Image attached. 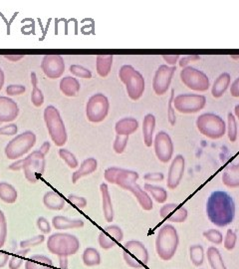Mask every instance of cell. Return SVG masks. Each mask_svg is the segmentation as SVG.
Segmentation results:
<instances>
[{
    "mask_svg": "<svg viewBox=\"0 0 239 269\" xmlns=\"http://www.w3.org/2000/svg\"><path fill=\"white\" fill-rule=\"evenodd\" d=\"M29 251H30L29 248L21 249L16 254L12 255L9 259V269H19L21 267V265L23 264L24 258L29 253Z\"/></svg>",
    "mask_w": 239,
    "mask_h": 269,
    "instance_id": "cell-40",
    "label": "cell"
},
{
    "mask_svg": "<svg viewBox=\"0 0 239 269\" xmlns=\"http://www.w3.org/2000/svg\"><path fill=\"white\" fill-rule=\"evenodd\" d=\"M138 173L131 169L120 168L117 166L108 167L104 172V177L109 183L117 184L120 187L125 189L129 184L136 182L138 179Z\"/></svg>",
    "mask_w": 239,
    "mask_h": 269,
    "instance_id": "cell-13",
    "label": "cell"
},
{
    "mask_svg": "<svg viewBox=\"0 0 239 269\" xmlns=\"http://www.w3.org/2000/svg\"><path fill=\"white\" fill-rule=\"evenodd\" d=\"M196 128L201 134L211 139H218L226 133L223 119L213 113H205L196 119Z\"/></svg>",
    "mask_w": 239,
    "mask_h": 269,
    "instance_id": "cell-6",
    "label": "cell"
},
{
    "mask_svg": "<svg viewBox=\"0 0 239 269\" xmlns=\"http://www.w3.org/2000/svg\"><path fill=\"white\" fill-rule=\"evenodd\" d=\"M204 256H205V252L202 245L193 244L189 247V258H190L191 263L194 266L196 267L201 266L204 261Z\"/></svg>",
    "mask_w": 239,
    "mask_h": 269,
    "instance_id": "cell-38",
    "label": "cell"
},
{
    "mask_svg": "<svg viewBox=\"0 0 239 269\" xmlns=\"http://www.w3.org/2000/svg\"><path fill=\"white\" fill-rule=\"evenodd\" d=\"M143 179L147 182H158L164 179V174L162 172H147L143 175Z\"/></svg>",
    "mask_w": 239,
    "mask_h": 269,
    "instance_id": "cell-53",
    "label": "cell"
},
{
    "mask_svg": "<svg viewBox=\"0 0 239 269\" xmlns=\"http://www.w3.org/2000/svg\"><path fill=\"white\" fill-rule=\"evenodd\" d=\"M127 141H128V136L117 134L115 141H114V144H113V148H114L115 152H117L119 154L122 153L126 147Z\"/></svg>",
    "mask_w": 239,
    "mask_h": 269,
    "instance_id": "cell-46",
    "label": "cell"
},
{
    "mask_svg": "<svg viewBox=\"0 0 239 269\" xmlns=\"http://www.w3.org/2000/svg\"><path fill=\"white\" fill-rule=\"evenodd\" d=\"M222 182L229 188L239 187V162L232 164L222 172Z\"/></svg>",
    "mask_w": 239,
    "mask_h": 269,
    "instance_id": "cell-25",
    "label": "cell"
},
{
    "mask_svg": "<svg viewBox=\"0 0 239 269\" xmlns=\"http://www.w3.org/2000/svg\"><path fill=\"white\" fill-rule=\"evenodd\" d=\"M31 83H32V86H33V90H32V93H31V102L35 107L39 108L44 103V95H43L42 91L37 87L38 79H37V76H36L35 72L31 73Z\"/></svg>",
    "mask_w": 239,
    "mask_h": 269,
    "instance_id": "cell-37",
    "label": "cell"
},
{
    "mask_svg": "<svg viewBox=\"0 0 239 269\" xmlns=\"http://www.w3.org/2000/svg\"><path fill=\"white\" fill-rule=\"evenodd\" d=\"M125 190H128L129 192H131L134 195V197L136 198L137 202L139 203L140 207L143 210L148 211V210L152 209L153 204H152V199H151L150 195L144 189H142L136 182L129 184L125 188Z\"/></svg>",
    "mask_w": 239,
    "mask_h": 269,
    "instance_id": "cell-21",
    "label": "cell"
},
{
    "mask_svg": "<svg viewBox=\"0 0 239 269\" xmlns=\"http://www.w3.org/2000/svg\"><path fill=\"white\" fill-rule=\"evenodd\" d=\"M59 266L61 269H68V257L59 256Z\"/></svg>",
    "mask_w": 239,
    "mask_h": 269,
    "instance_id": "cell-60",
    "label": "cell"
},
{
    "mask_svg": "<svg viewBox=\"0 0 239 269\" xmlns=\"http://www.w3.org/2000/svg\"><path fill=\"white\" fill-rule=\"evenodd\" d=\"M155 129V117L152 114H146L142 121V136L146 146L153 143V132Z\"/></svg>",
    "mask_w": 239,
    "mask_h": 269,
    "instance_id": "cell-26",
    "label": "cell"
},
{
    "mask_svg": "<svg viewBox=\"0 0 239 269\" xmlns=\"http://www.w3.org/2000/svg\"><path fill=\"white\" fill-rule=\"evenodd\" d=\"M24 164H25V157L24 158H19V159H16L14 162H12L8 166V169L14 170V171L21 170V169L24 168Z\"/></svg>",
    "mask_w": 239,
    "mask_h": 269,
    "instance_id": "cell-55",
    "label": "cell"
},
{
    "mask_svg": "<svg viewBox=\"0 0 239 269\" xmlns=\"http://www.w3.org/2000/svg\"><path fill=\"white\" fill-rule=\"evenodd\" d=\"M113 55H104L100 54L97 55L96 57V69L97 73L100 77L106 78L111 70H112V65H113Z\"/></svg>",
    "mask_w": 239,
    "mask_h": 269,
    "instance_id": "cell-32",
    "label": "cell"
},
{
    "mask_svg": "<svg viewBox=\"0 0 239 269\" xmlns=\"http://www.w3.org/2000/svg\"><path fill=\"white\" fill-rule=\"evenodd\" d=\"M19 114L17 103L9 97L0 96V122H13Z\"/></svg>",
    "mask_w": 239,
    "mask_h": 269,
    "instance_id": "cell-20",
    "label": "cell"
},
{
    "mask_svg": "<svg viewBox=\"0 0 239 269\" xmlns=\"http://www.w3.org/2000/svg\"><path fill=\"white\" fill-rule=\"evenodd\" d=\"M53 261L45 255H32L25 262V269H52Z\"/></svg>",
    "mask_w": 239,
    "mask_h": 269,
    "instance_id": "cell-30",
    "label": "cell"
},
{
    "mask_svg": "<svg viewBox=\"0 0 239 269\" xmlns=\"http://www.w3.org/2000/svg\"><path fill=\"white\" fill-rule=\"evenodd\" d=\"M187 209L183 205L177 203H166L162 205L159 209V216L163 220H167L170 222H184L187 218Z\"/></svg>",
    "mask_w": 239,
    "mask_h": 269,
    "instance_id": "cell-19",
    "label": "cell"
},
{
    "mask_svg": "<svg viewBox=\"0 0 239 269\" xmlns=\"http://www.w3.org/2000/svg\"><path fill=\"white\" fill-rule=\"evenodd\" d=\"M203 237L212 244L219 245L223 242V235L218 229H208L203 232Z\"/></svg>",
    "mask_w": 239,
    "mask_h": 269,
    "instance_id": "cell-42",
    "label": "cell"
},
{
    "mask_svg": "<svg viewBox=\"0 0 239 269\" xmlns=\"http://www.w3.org/2000/svg\"><path fill=\"white\" fill-rule=\"evenodd\" d=\"M226 131L228 138L231 142H234L237 139L238 135V127L236 118L232 113H228L227 115V124H226Z\"/></svg>",
    "mask_w": 239,
    "mask_h": 269,
    "instance_id": "cell-39",
    "label": "cell"
},
{
    "mask_svg": "<svg viewBox=\"0 0 239 269\" xmlns=\"http://www.w3.org/2000/svg\"><path fill=\"white\" fill-rule=\"evenodd\" d=\"M230 94L234 98H239V77L234 80L230 86Z\"/></svg>",
    "mask_w": 239,
    "mask_h": 269,
    "instance_id": "cell-56",
    "label": "cell"
},
{
    "mask_svg": "<svg viewBox=\"0 0 239 269\" xmlns=\"http://www.w3.org/2000/svg\"><path fill=\"white\" fill-rule=\"evenodd\" d=\"M37 227L43 234H48L51 231V226H50L49 221L43 216L38 217V219H37Z\"/></svg>",
    "mask_w": 239,
    "mask_h": 269,
    "instance_id": "cell-52",
    "label": "cell"
},
{
    "mask_svg": "<svg viewBox=\"0 0 239 269\" xmlns=\"http://www.w3.org/2000/svg\"><path fill=\"white\" fill-rule=\"evenodd\" d=\"M231 59H239V55H237V56L232 55V56H231Z\"/></svg>",
    "mask_w": 239,
    "mask_h": 269,
    "instance_id": "cell-64",
    "label": "cell"
},
{
    "mask_svg": "<svg viewBox=\"0 0 239 269\" xmlns=\"http://www.w3.org/2000/svg\"><path fill=\"white\" fill-rule=\"evenodd\" d=\"M206 105V98L199 94H180L174 97V109L181 114H195Z\"/></svg>",
    "mask_w": 239,
    "mask_h": 269,
    "instance_id": "cell-11",
    "label": "cell"
},
{
    "mask_svg": "<svg viewBox=\"0 0 239 269\" xmlns=\"http://www.w3.org/2000/svg\"><path fill=\"white\" fill-rule=\"evenodd\" d=\"M80 82L71 76H67L60 81V90L67 97H76L80 92Z\"/></svg>",
    "mask_w": 239,
    "mask_h": 269,
    "instance_id": "cell-29",
    "label": "cell"
},
{
    "mask_svg": "<svg viewBox=\"0 0 239 269\" xmlns=\"http://www.w3.org/2000/svg\"><path fill=\"white\" fill-rule=\"evenodd\" d=\"M231 82V77L228 73H222L220 74L216 80L214 81L212 87H211V95L213 98H221L228 87L230 86Z\"/></svg>",
    "mask_w": 239,
    "mask_h": 269,
    "instance_id": "cell-28",
    "label": "cell"
},
{
    "mask_svg": "<svg viewBox=\"0 0 239 269\" xmlns=\"http://www.w3.org/2000/svg\"><path fill=\"white\" fill-rule=\"evenodd\" d=\"M52 224L55 229L65 230V229L81 228L84 226V221L81 219H72L63 215H57L53 217Z\"/></svg>",
    "mask_w": 239,
    "mask_h": 269,
    "instance_id": "cell-27",
    "label": "cell"
},
{
    "mask_svg": "<svg viewBox=\"0 0 239 269\" xmlns=\"http://www.w3.org/2000/svg\"><path fill=\"white\" fill-rule=\"evenodd\" d=\"M44 240H45L44 234H39V235L30 237L28 239L22 240L20 242V247H21V249H26V248L30 249L32 247H36V246L42 244L44 242Z\"/></svg>",
    "mask_w": 239,
    "mask_h": 269,
    "instance_id": "cell-43",
    "label": "cell"
},
{
    "mask_svg": "<svg viewBox=\"0 0 239 269\" xmlns=\"http://www.w3.org/2000/svg\"><path fill=\"white\" fill-rule=\"evenodd\" d=\"M83 262L88 267L97 266L101 263L100 252L94 247H87L83 252Z\"/></svg>",
    "mask_w": 239,
    "mask_h": 269,
    "instance_id": "cell-36",
    "label": "cell"
},
{
    "mask_svg": "<svg viewBox=\"0 0 239 269\" xmlns=\"http://www.w3.org/2000/svg\"><path fill=\"white\" fill-rule=\"evenodd\" d=\"M162 59L167 63V66L170 65V67L175 66L176 62L179 60V55H163Z\"/></svg>",
    "mask_w": 239,
    "mask_h": 269,
    "instance_id": "cell-57",
    "label": "cell"
},
{
    "mask_svg": "<svg viewBox=\"0 0 239 269\" xmlns=\"http://www.w3.org/2000/svg\"><path fill=\"white\" fill-rule=\"evenodd\" d=\"M199 60H200L199 55H185L178 60V65L181 68H185V67H188V65L190 63H194V62H197Z\"/></svg>",
    "mask_w": 239,
    "mask_h": 269,
    "instance_id": "cell-51",
    "label": "cell"
},
{
    "mask_svg": "<svg viewBox=\"0 0 239 269\" xmlns=\"http://www.w3.org/2000/svg\"><path fill=\"white\" fill-rule=\"evenodd\" d=\"M143 189L158 203H164L167 199V191L161 186L145 182L143 184Z\"/></svg>",
    "mask_w": 239,
    "mask_h": 269,
    "instance_id": "cell-34",
    "label": "cell"
},
{
    "mask_svg": "<svg viewBox=\"0 0 239 269\" xmlns=\"http://www.w3.org/2000/svg\"><path fill=\"white\" fill-rule=\"evenodd\" d=\"M36 143V134L31 131L14 136L5 146V154L9 159H19Z\"/></svg>",
    "mask_w": 239,
    "mask_h": 269,
    "instance_id": "cell-7",
    "label": "cell"
},
{
    "mask_svg": "<svg viewBox=\"0 0 239 269\" xmlns=\"http://www.w3.org/2000/svg\"><path fill=\"white\" fill-rule=\"evenodd\" d=\"M154 152L157 159L163 163L168 162L173 154V143L170 135L164 132L159 131L153 139Z\"/></svg>",
    "mask_w": 239,
    "mask_h": 269,
    "instance_id": "cell-15",
    "label": "cell"
},
{
    "mask_svg": "<svg viewBox=\"0 0 239 269\" xmlns=\"http://www.w3.org/2000/svg\"><path fill=\"white\" fill-rule=\"evenodd\" d=\"M175 70V66L170 67L167 65H160L157 68L152 79V89L157 96H162L167 92Z\"/></svg>",
    "mask_w": 239,
    "mask_h": 269,
    "instance_id": "cell-14",
    "label": "cell"
},
{
    "mask_svg": "<svg viewBox=\"0 0 239 269\" xmlns=\"http://www.w3.org/2000/svg\"><path fill=\"white\" fill-rule=\"evenodd\" d=\"M41 69L49 79H58L65 71L64 59L61 55L57 54L45 55L41 62Z\"/></svg>",
    "mask_w": 239,
    "mask_h": 269,
    "instance_id": "cell-16",
    "label": "cell"
},
{
    "mask_svg": "<svg viewBox=\"0 0 239 269\" xmlns=\"http://www.w3.org/2000/svg\"><path fill=\"white\" fill-rule=\"evenodd\" d=\"M206 214L209 221L217 227L229 225L235 216V203L232 196L223 190L211 192L206 201Z\"/></svg>",
    "mask_w": 239,
    "mask_h": 269,
    "instance_id": "cell-1",
    "label": "cell"
},
{
    "mask_svg": "<svg viewBox=\"0 0 239 269\" xmlns=\"http://www.w3.org/2000/svg\"><path fill=\"white\" fill-rule=\"evenodd\" d=\"M98 167V161L94 157L86 158L80 165V167L72 174V182L76 183L80 178L87 176L94 171H96Z\"/></svg>",
    "mask_w": 239,
    "mask_h": 269,
    "instance_id": "cell-24",
    "label": "cell"
},
{
    "mask_svg": "<svg viewBox=\"0 0 239 269\" xmlns=\"http://www.w3.org/2000/svg\"><path fill=\"white\" fill-rule=\"evenodd\" d=\"M7 60L11 61V62H17L19 61L20 59H22L24 56L23 55H17V54H14V55H5L4 56Z\"/></svg>",
    "mask_w": 239,
    "mask_h": 269,
    "instance_id": "cell-61",
    "label": "cell"
},
{
    "mask_svg": "<svg viewBox=\"0 0 239 269\" xmlns=\"http://www.w3.org/2000/svg\"><path fill=\"white\" fill-rule=\"evenodd\" d=\"M100 191L102 194V206L104 217L108 222H112L114 220V208L111 194L109 191V186L106 182H102L100 184Z\"/></svg>",
    "mask_w": 239,
    "mask_h": 269,
    "instance_id": "cell-22",
    "label": "cell"
},
{
    "mask_svg": "<svg viewBox=\"0 0 239 269\" xmlns=\"http://www.w3.org/2000/svg\"><path fill=\"white\" fill-rule=\"evenodd\" d=\"M44 121L51 139L57 146H63L67 142V131L60 112L54 106H48L44 110Z\"/></svg>",
    "mask_w": 239,
    "mask_h": 269,
    "instance_id": "cell-5",
    "label": "cell"
},
{
    "mask_svg": "<svg viewBox=\"0 0 239 269\" xmlns=\"http://www.w3.org/2000/svg\"><path fill=\"white\" fill-rule=\"evenodd\" d=\"M9 259H10V256L7 253L0 252V268L4 267L7 264Z\"/></svg>",
    "mask_w": 239,
    "mask_h": 269,
    "instance_id": "cell-58",
    "label": "cell"
},
{
    "mask_svg": "<svg viewBox=\"0 0 239 269\" xmlns=\"http://www.w3.org/2000/svg\"><path fill=\"white\" fill-rule=\"evenodd\" d=\"M45 155L39 150H33L25 157L24 174L26 179L31 183H36L39 176L44 173L45 170Z\"/></svg>",
    "mask_w": 239,
    "mask_h": 269,
    "instance_id": "cell-12",
    "label": "cell"
},
{
    "mask_svg": "<svg viewBox=\"0 0 239 269\" xmlns=\"http://www.w3.org/2000/svg\"><path fill=\"white\" fill-rule=\"evenodd\" d=\"M7 237V221L5 214L2 210H0V248L5 244Z\"/></svg>",
    "mask_w": 239,
    "mask_h": 269,
    "instance_id": "cell-48",
    "label": "cell"
},
{
    "mask_svg": "<svg viewBox=\"0 0 239 269\" xmlns=\"http://www.w3.org/2000/svg\"><path fill=\"white\" fill-rule=\"evenodd\" d=\"M44 205L51 210H61L65 206V199L54 190L47 191L43 196Z\"/></svg>",
    "mask_w": 239,
    "mask_h": 269,
    "instance_id": "cell-31",
    "label": "cell"
},
{
    "mask_svg": "<svg viewBox=\"0 0 239 269\" xmlns=\"http://www.w3.org/2000/svg\"><path fill=\"white\" fill-rule=\"evenodd\" d=\"M4 81H5V77H4V72L2 71V69L0 68V91L4 85Z\"/></svg>",
    "mask_w": 239,
    "mask_h": 269,
    "instance_id": "cell-62",
    "label": "cell"
},
{
    "mask_svg": "<svg viewBox=\"0 0 239 269\" xmlns=\"http://www.w3.org/2000/svg\"><path fill=\"white\" fill-rule=\"evenodd\" d=\"M236 242H237V234L232 229H227L223 240L224 248L228 251H231L234 249Z\"/></svg>",
    "mask_w": 239,
    "mask_h": 269,
    "instance_id": "cell-45",
    "label": "cell"
},
{
    "mask_svg": "<svg viewBox=\"0 0 239 269\" xmlns=\"http://www.w3.org/2000/svg\"><path fill=\"white\" fill-rule=\"evenodd\" d=\"M68 200L79 209L85 208L87 206V203H88L87 199L85 197L79 196V195H76V194H70L68 196Z\"/></svg>",
    "mask_w": 239,
    "mask_h": 269,
    "instance_id": "cell-49",
    "label": "cell"
},
{
    "mask_svg": "<svg viewBox=\"0 0 239 269\" xmlns=\"http://www.w3.org/2000/svg\"><path fill=\"white\" fill-rule=\"evenodd\" d=\"M48 250L57 255L69 257L76 254L80 249V241L78 237L66 232H57L48 237Z\"/></svg>",
    "mask_w": 239,
    "mask_h": 269,
    "instance_id": "cell-3",
    "label": "cell"
},
{
    "mask_svg": "<svg viewBox=\"0 0 239 269\" xmlns=\"http://www.w3.org/2000/svg\"><path fill=\"white\" fill-rule=\"evenodd\" d=\"M123 259L127 266L139 269L148 262V251L145 245L138 240H129L123 245Z\"/></svg>",
    "mask_w": 239,
    "mask_h": 269,
    "instance_id": "cell-8",
    "label": "cell"
},
{
    "mask_svg": "<svg viewBox=\"0 0 239 269\" xmlns=\"http://www.w3.org/2000/svg\"><path fill=\"white\" fill-rule=\"evenodd\" d=\"M123 239V232L121 228L118 225L112 224L106 226L104 230L99 233L98 241L101 248L108 250L115 247Z\"/></svg>",
    "mask_w": 239,
    "mask_h": 269,
    "instance_id": "cell-17",
    "label": "cell"
},
{
    "mask_svg": "<svg viewBox=\"0 0 239 269\" xmlns=\"http://www.w3.org/2000/svg\"><path fill=\"white\" fill-rule=\"evenodd\" d=\"M18 132V127L16 124H8L6 126L0 127V134L4 135H14Z\"/></svg>",
    "mask_w": 239,
    "mask_h": 269,
    "instance_id": "cell-54",
    "label": "cell"
},
{
    "mask_svg": "<svg viewBox=\"0 0 239 269\" xmlns=\"http://www.w3.org/2000/svg\"><path fill=\"white\" fill-rule=\"evenodd\" d=\"M26 88L23 85H9L6 88V94L8 96H20L24 94Z\"/></svg>",
    "mask_w": 239,
    "mask_h": 269,
    "instance_id": "cell-50",
    "label": "cell"
},
{
    "mask_svg": "<svg viewBox=\"0 0 239 269\" xmlns=\"http://www.w3.org/2000/svg\"><path fill=\"white\" fill-rule=\"evenodd\" d=\"M179 236L176 228L171 224H163L155 238V251L163 261L170 260L176 253Z\"/></svg>",
    "mask_w": 239,
    "mask_h": 269,
    "instance_id": "cell-2",
    "label": "cell"
},
{
    "mask_svg": "<svg viewBox=\"0 0 239 269\" xmlns=\"http://www.w3.org/2000/svg\"><path fill=\"white\" fill-rule=\"evenodd\" d=\"M59 155L67 163V165L70 168H77L78 167V165H79L78 159L75 156V154L73 152H71L69 149L61 147L59 149Z\"/></svg>",
    "mask_w": 239,
    "mask_h": 269,
    "instance_id": "cell-41",
    "label": "cell"
},
{
    "mask_svg": "<svg viewBox=\"0 0 239 269\" xmlns=\"http://www.w3.org/2000/svg\"><path fill=\"white\" fill-rule=\"evenodd\" d=\"M184 169H185V159L183 155L182 154L175 155V157L172 159L169 165L167 172V180H166L167 188L175 189L179 185L183 177Z\"/></svg>",
    "mask_w": 239,
    "mask_h": 269,
    "instance_id": "cell-18",
    "label": "cell"
},
{
    "mask_svg": "<svg viewBox=\"0 0 239 269\" xmlns=\"http://www.w3.org/2000/svg\"><path fill=\"white\" fill-rule=\"evenodd\" d=\"M69 70H70L71 74L76 76V77L83 78V79H91L92 78V72L89 69H87L81 65H77V64L71 65Z\"/></svg>",
    "mask_w": 239,
    "mask_h": 269,
    "instance_id": "cell-44",
    "label": "cell"
},
{
    "mask_svg": "<svg viewBox=\"0 0 239 269\" xmlns=\"http://www.w3.org/2000/svg\"><path fill=\"white\" fill-rule=\"evenodd\" d=\"M180 80L188 89L196 92H205L210 87L209 78L207 75L193 67L182 68L180 72Z\"/></svg>",
    "mask_w": 239,
    "mask_h": 269,
    "instance_id": "cell-10",
    "label": "cell"
},
{
    "mask_svg": "<svg viewBox=\"0 0 239 269\" xmlns=\"http://www.w3.org/2000/svg\"><path fill=\"white\" fill-rule=\"evenodd\" d=\"M120 80L124 84L127 96L132 101H137L141 98L145 82L143 76L130 65H123L119 71Z\"/></svg>",
    "mask_w": 239,
    "mask_h": 269,
    "instance_id": "cell-4",
    "label": "cell"
},
{
    "mask_svg": "<svg viewBox=\"0 0 239 269\" xmlns=\"http://www.w3.org/2000/svg\"><path fill=\"white\" fill-rule=\"evenodd\" d=\"M18 193L15 187L5 181L0 182V199L6 203H14L17 200Z\"/></svg>",
    "mask_w": 239,
    "mask_h": 269,
    "instance_id": "cell-35",
    "label": "cell"
},
{
    "mask_svg": "<svg viewBox=\"0 0 239 269\" xmlns=\"http://www.w3.org/2000/svg\"><path fill=\"white\" fill-rule=\"evenodd\" d=\"M234 115H235V118H237L239 120V105H236L235 108H234Z\"/></svg>",
    "mask_w": 239,
    "mask_h": 269,
    "instance_id": "cell-63",
    "label": "cell"
},
{
    "mask_svg": "<svg viewBox=\"0 0 239 269\" xmlns=\"http://www.w3.org/2000/svg\"><path fill=\"white\" fill-rule=\"evenodd\" d=\"M50 146H51V144H50V141H48V140H46V141H44L43 143H42V145L40 146V148H39V150L44 154V155H46L47 153H48V151H49V149H50Z\"/></svg>",
    "mask_w": 239,
    "mask_h": 269,
    "instance_id": "cell-59",
    "label": "cell"
},
{
    "mask_svg": "<svg viewBox=\"0 0 239 269\" xmlns=\"http://www.w3.org/2000/svg\"><path fill=\"white\" fill-rule=\"evenodd\" d=\"M110 109V102L108 98L102 94L97 93L90 97L86 105V116L91 123H101L103 122Z\"/></svg>",
    "mask_w": 239,
    "mask_h": 269,
    "instance_id": "cell-9",
    "label": "cell"
},
{
    "mask_svg": "<svg viewBox=\"0 0 239 269\" xmlns=\"http://www.w3.org/2000/svg\"><path fill=\"white\" fill-rule=\"evenodd\" d=\"M137 129H138V122L137 120L131 117L122 118L119 120L115 126V131L119 135L128 136L129 134H132Z\"/></svg>",
    "mask_w": 239,
    "mask_h": 269,
    "instance_id": "cell-23",
    "label": "cell"
},
{
    "mask_svg": "<svg viewBox=\"0 0 239 269\" xmlns=\"http://www.w3.org/2000/svg\"><path fill=\"white\" fill-rule=\"evenodd\" d=\"M173 100H174V90L172 89L170 91V98L167 103V120L168 123L171 126H174L176 123V118H175V109L173 106Z\"/></svg>",
    "mask_w": 239,
    "mask_h": 269,
    "instance_id": "cell-47",
    "label": "cell"
},
{
    "mask_svg": "<svg viewBox=\"0 0 239 269\" xmlns=\"http://www.w3.org/2000/svg\"><path fill=\"white\" fill-rule=\"evenodd\" d=\"M206 255L211 269H227L220 251L215 246H209Z\"/></svg>",
    "mask_w": 239,
    "mask_h": 269,
    "instance_id": "cell-33",
    "label": "cell"
}]
</instances>
